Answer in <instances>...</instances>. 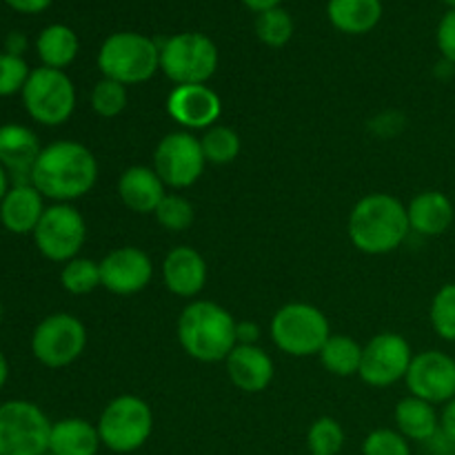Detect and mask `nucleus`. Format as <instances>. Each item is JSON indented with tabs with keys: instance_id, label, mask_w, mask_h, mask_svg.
I'll return each mask as SVG.
<instances>
[{
	"instance_id": "1",
	"label": "nucleus",
	"mask_w": 455,
	"mask_h": 455,
	"mask_svg": "<svg viewBox=\"0 0 455 455\" xmlns=\"http://www.w3.org/2000/svg\"><path fill=\"white\" fill-rule=\"evenodd\" d=\"M98 158L89 147L76 140H58L43 147L29 182L53 203H74L98 182Z\"/></svg>"
},
{
	"instance_id": "2",
	"label": "nucleus",
	"mask_w": 455,
	"mask_h": 455,
	"mask_svg": "<svg viewBox=\"0 0 455 455\" xmlns=\"http://www.w3.org/2000/svg\"><path fill=\"white\" fill-rule=\"evenodd\" d=\"M347 234L360 253L387 256L403 247L411 234L407 204L385 191L363 196L351 207Z\"/></svg>"
},
{
	"instance_id": "3",
	"label": "nucleus",
	"mask_w": 455,
	"mask_h": 455,
	"mask_svg": "<svg viewBox=\"0 0 455 455\" xmlns=\"http://www.w3.org/2000/svg\"><path fill=\"white\" fill-rule=\"evenodd\" d=\"M235 323L238 320L218 302L191 300L178 315L176 336L182 351L196 363H225L238 345Z\"/></svg>"
},
{
	"instance_id": "4",
	"label": "nucleus",
	"mask_w": 455,
	"mask_h": 455,
	"mask_svg": "<svg viewBox=\"0 0 455 455\" xmlns=\"http://www.w3.org/2000/svg\"><path fill=\"white\" fill-rule=\"evenodd\" d=\"M96 62L102 78H111L124 87L142 84L160 69V44L136 31H118L100 44Z\"/></svg>"
},
{
	"instance_id": "5",
	"label": "nucleus",
	"mask_w": 455,
	"mask_h": 455,
	"mask_svg": "<svg viewBox=\"0 0 455 455\" xmlns=\"http://www.w3.org/2000/svg\"><path fill=\"white\" fill-rule=\"evenodd\" d=\"M274 345L291 358L318 355L331 336V324L324 311L309 302H287L274 314L269 323Z\"/></svg>"
},
{
	"instance_id": "6",
	"label": "nucleus",
	"mask_w": 455,
	"mask_h": 455,
	"mask_svg": "<svg viewBox=\"0 0 455 455\" xmlns=\"http://www.w3.org/2000/svg\"><path fill=\"white\" fill-rule=\"evenodd\" d=\"M102 447L114 453H133L154 434V411L140 395H116L96 422Z\"/></svg>"
},
{
	"instance_id": "7",
	"label": "nucleus",
	"mask_w": 455,
	"mask_h": 455,
	"mask_svg": "<svg viewBox=\"0 0 455 455\" xmlns=\"http://www.w3.org/2000/svg\"><path fill=\"white\" fill-rule=\"evenodd\" d=\"M218 60L216 43L200 31H182L160 43V71L173 84H207Z\"/></svg>"
},
{
	"instance_id": "8",
	"label": "nucleus",
	"mask_w": 455,
	"mask_h": 455,
	"mask_svg": "<svg viewBox=\"0 0 455 455\" xmlns=\"http://www.w3.org/2000/svg\"><path fill=\"white\" fill-rule=\"evenodd\" d=\"M20 93L29 118L44 127L65 124L74 116L78 102L74 80L62 69L52 67H38L31 71Z\"/></svg>"
},
{
	"instance_id": "9",
	"label": "nucleus",
	"mask_w": 455,
	"mask_h": 455,
	"mask_svg": "<svg viewBox=\"0 0 455 455\" xmlns=\"http://www.w3.org/2000/svg\"><path fill=\"white\" fill-rule=\"evenodd\" d=\"M52 422L38 404L9 400L0 404V455H44Z\"/></svg>"
},
{
	"instance_id": "10",
	"label": "nucleus",
	"mask_w": 455,
	"mask_h": 455,
	"mask_svg": "<svg viewBox=\"0 0 455 455\" xmlns=\"http://www.w3.org/2000/svg\"><path fill=\"white\" fill-rule=\"evenodd\" d=\"M87 349V327L74 314H52L31 333V354L43 367L62 369L74 364Z\"/></svg>"
},
{
	"instance_id": "11",
	"label": "nucleus",
	"mask_w": 455,
	"mask_h": 455,
	"mask_svg": "<svg viewBox=\"0 0 455 455\" xmlns=\"http://www.w3.org/2000/svg\"><path fill=\"white\" fill-rule=\"evenodd\" d=\"M34 243L47 260L65 265L78 258L87 243V220L71 203L52 204L36 227Z\"/></svg>"
},
{
	"instance_id": "12",
	"label": "nucleus",
	"mask_w": 455,
	"mask_h": 455,
	"mask_svg": "<svg viewBox=\"0 0 455 455\" xmlns=\"http://www.w3.org/2000/svg\"><path fill=\"white\" fill-rule=\"evenodd\" d=\"M160 180L167 185V189L180 191L189 189L203 178L207 158L203 154L200 138L191 132H172L156 145L154 164Z\"/></svg>"
},
{
	"instance_id": "13",
	"label": "nucleus",
	"mask_w": 455,
	"mask_h": 455,
	"mask_svg": "<svg viewBox=\"0 0 455 455\" xmlns=\"http://www.w3.org/2000/svg\"><path fill=\"white\" fill-rule=\"evenodd\" d=\"M413 351L404 336L395 331H385L373 336L363 347V363H360V380L373 389H385L404 380L411 367Z\"/></svg>"
},
{
	"instance_id": "14",
	"label": "nucleus",
	"mask_w": 455,
	"mask_h": 455,
	"mask_svg": "<svg viewBox=\"0 0 455 455\" xmlns=\"http://www.w3.org/2000/svg\"><path fill=\"white\" fill-rule=\"evenodd\" d=\"M409 395L443 407L455 398V358L440 349L413 354L411 367L404 376Z\"/></svg>"
},
{
	"instance_id": "15",
	"label": "nucleus",
	"mask_w": 455,
	"mask_h": 455,
	"mask_svg": "<svg viewBox=\"0 0 455 455\" xmlns=\"http://www.w3.org/2000/svg\"><path fill=\"white\" fill-rule=\"evenodd\" d=\"M154 260L140 247L124 244L111 249L100 260L102 287L114 296H136L154 280Z\"/></svg>"
},
{
	"instance_id": "16",
	"label": "nucleus",
	"mask_w": 455,
	"mask_h": 455,
	"mask_svg": "<svg viewBox=\"0 0 455 455\" xmlns=\"http://www.w3.org/2000/svg\"><path fill=\"white\" fill-rule=\"evenodd\" d=\"M167 114L185 132H207L222 116V100L209 84H173Z\"/></svg>"
},
{
	"instance_id": "17",
	"label": "nucleus",
	"mask_w": 455,
	"mask_h": 455,
	"mask_svg": "<svg viewBox=\"0 0 455 455\" xmlns=\"http://www.w3.org/2000/svg\"><path fill=\"white\" fill-rule=\"evenodd\" d=\"M227 378L243 394H262L275 376V364L260 345H235L225 360Z\"/></svg>"
},
{
	"instance_id": "18",
	"label": "nucleus",
	"mask_w": 455,
	"mask_h": 455,
	"mask_svg": "<svg viewBox=\"0 0 455 455\" xmlns=\"http://www.w3.org/2000/svg\"><path fill=\"white\" fill-rule=\"evenodd\" d=\"M160 274H163L167 291L178 298H196L203 291L209 278L207 260L203 258V253L187 244L173 247L164 256Z\"/></svg>"
},
{
	"instance_id": "19",
	"label": "nucleus",
	"mask_w": 455,
	"mask_h": 455,
	"mask_svg": "<svg viewBox=\"0 0 455 455\" xmlns=\"http://www.w3.org/2000/svg\"><path fill=\"white\" fill-rule=\"evenodd\" d=\"M407 216L413 234L435 238V235H443L451 229L455 207L447 194L438 189H427L409 200Z\"/></svg>"
},
{
	"instance_id": "20",
	"label": "nucleus",
	"mask_w": 455,
	"mask_h": 455,
	"mask_svg": "<svg viewBox=\"0 0 455 455\" xmlns=\"http://www.w3.org/2000/svg\"><path fill=\"white\" fill-rule=\"evenodd\" d=\"M164 196H167V185L160 180L154 167L133 164V167H127L120 173L118 198L129 212L154 213Z\"/></svg>"
},
{
	"instance_id": "21",
	"label": "nucleus",
	"mask_w": 455,
	"mask_h": 455,
	"mask_svg": "<svg viewBox=\"0 0 455 455\" xmlns=\"http://www.w3.org/2000/svg\"><path fill=\"white\" fill-rule=\"evenodd\" d=\"M44 196L31 182H18L0 200V222L16 235L34 234L44 213Z\"/></svg>"
},
{
	"instance_id": "22",
	"label": "nucleus",
	"mask_w": 455,
	"mask_h": 455,
	"mask_svg": "<svg viewBox=\"0 0 455 455\" xmlns=\"http://www.w3.org/2000/svg\"><path fill=\"white\" fill-rule=\"evenodd\" d=\"M40 147L38 136L25 124H3L0 127V164L13 176H31Z\"/></svg>"
},
{
	"instance_id": "23",
	"label": "nucleus",
	"mask_w": 455,
	"mask_h": 455,
	"mask_svg": "<svg viewBox=\"0 0 455 455\" xmlns=\"http://www.w3.org/2000/svg\"><path fill=\"white\" fill-rule=\"evenodd\" d=\"M102 447L100 434L84 418H65L52 425L49 453L53 455H98Z\"/></svg>"
},
{
	"instance_id": "24",
	"label": "nucleus",
	"mask_w": 455,
	"mask_h": 455,
	"mask_svg": "<svg viewBox=\"0 0 455 455\" xmlns=\"http://www.w3.org/2000/svg\"><path fill=\"white\" fill-rule=\"evenodd\" d=\"M395 429L409 443H431L440 434V413L427 400L407 395L395 404L394 411Z\"/></svg>"
},
{
	"instance_id": "25",
	"label": "nucleus",
	"mask_w": 455,
	"mask_h": 455,
	"mask_svg": "<svg viewBox=\"0 0 455 455\" xmlns=\"http://www.w3.org/2000/svg\"><path fill=\"white\" fill-rule=\"evenodd\" d=\"M329 22L342 34H369L382 18L380 0H329Z\"/></svg>"
},
{
	"instance_id": "26",
	"label": "nucleus",
	"mask_w": 455,
	"mask_h": 455,
	"mask_svg": "<svg viewBox=\"0 0 455 455\" xmlns=\"http://www.w3.org/2000/svg\"><path fill=\"white\" fill-rule=\"evenodd\" d=\"M78 49V36L67 25L44 27L36 40V52L43 60V67H52V69L65 71V67H69L76 60Z\"/></svg>"
},
{
	"instance_id": "27",
	"label": "nucleus",
	"mask_w": 455,
	"mask_h": 455,
	"mask_svg": "<svg viewBox=\"0 0 455 455\" xmlns=\"http://www.w3.org/2000/svg\"><path fill=\"white\" fill-rule=\"evenodd\" d=\"M318 358L320 364L331 376H358L360 363H363V345L355 342L351 336H347V333H331L323 349H320Z\"/></svg>"
},
{
	"instance_id": "28",
	"label": "nucleus",
	"mask_w": 455,
	"mask_h": 455,
	"mask_svg": "<svg viewBox=\"0 0 455 455\" xmlns=\"http://www.w3.org/2000/svg\"><path fill=\"white\" fill-rule=\"evenodd\" d=\"M200 145H203V154L207 158V164H229L243 151V140H240L238 132L227 124H213L200 138Z\"/></svg>"
},
{
	"instance_id": "29",
	"label": "nucleus",
	"mask_w": 455,
	"mask_h": 455,
	"mask_svg": "<svg viewBox=\"0 0 455 455\" xmlns=\"http://www.w3.org/2000/svg\"><path fill=\"white\" fill-rule=\"evenodd\" d=\"M60 284L71 296H87V293L96 291L98 287H102L100 262L80 256L65 262L60 271Z\"/></svg>"
},
{
	"instance_id": "30",
	"label": "nucleus",
	"mask_w": 455,
	"mask_h": 455,
	"mask_svg": "<svg viewBox=\"0 0 455 455\" xmlns=\"http://www.w3.org/2000/svg\"><path fill=\"white\" fill-rule=\"evenodd\" d=\"M345 429L331 416H323L311 422L307 431V447L309 455H338L345 447Z\"/></svg>"
},
{
	"instance_id": "31",
	"label": "nucleus",
	"mask_w": 455,
	"mask_h": 455,
	"mask_svg": "<svg viewBox=\"0 0 455 455\" xmlns=\"http://www.w3.org/2000/svg\"><path fill=\"white\" fill-rule=\"evenodd\" d=\"M154 216H156V222H158L164 231L180 234V231H187L191 225H194L196 209L189 198H185L182 194H169L167 191V196L160 200Z\"/></svg>"
},
{
	"instance_id": "32",
	"label": "nucleus",
	"mask_w": 455,
	"mask_h": 455,
	"mask_svg": "<svg viewBox=\"0 0 455 455\" xmlns=\"http://www.w3.org/2000/svg\"><path fill=\"white\" fill-rule=\"evenodd\" d=\"M429 323L440 340L455 342V283L443 284L431 298Z\"/></svg>"
},
{
	"instance_id": "33",
	"label": "nucleus",
	"mask_w": 455,
	"mask_h": 455,
	"mask_svg": "<svg viewBox=\"0 0 455 455\" xmlns=\"http://www.w3.org/2000/svg\"><path fill=\"white\" fill-rule=\"evenodd\" d=\"M129 93L127 87L111 78H100L93 84L92 93H89V105H92L93 114L100 118H116L127 109Z\"/></svg>"
},
{
	"instance_id": "34",
	"label": "nucleus",
	"mask_w": 455,
	"mask_h": 455,
	"mask_svg": "<svg viewBox=\"0 0 455 455\" xmlns=\"http://www.w3.org/2000/svg\"><path fill=\"white\" fill-rule=\"evenodd\" d=\"M256 34L267 47H284L293 36V18L280 7L258 13Z\"/></svg>"
},
{
	"instance_id": "35",
	"label": "nucleus",
	"mask_w": 455,
	"mask_h": 455,
	"mask_svg": "<svg viewBox=\"0 0 455 455\" xmlns=\"http://www.w3.org/2000/svg\"><path fill=\"white\" fill-rule=\"evenodd\" d=\"M363 455H411V444L398 429H373L364 438Z\"/></svg>"
},
{
	"instance_id": "36",
	"label": "nucleus",
	"mask_w": 455,
	"mask_h": 455,
	"mask_svg": "<svg viewBox=\"0 0 455 455\" xmlns=\"http://www.w3.org/2000/svg\"><path fill=\"white\" fill-rule=\"evenodd\" d=\"M29 74L31 69L22 60V56H13L7 52L0 53V98L22 92Z\"/></svg>"
},
{
	"instance_id": "37",
	"label": "nucleus",
	"mask_w": 455,
	"mask_h": 455,
	"mask_svg": "<svg viewBox=\"0 0 455 455\" xmlns=\"http://www.w3.org/2000/svg\"><path fill=\"white\" fill-rule=\"evenodd\" d=\"M438 49L447 62L455 65V9H449L440 20L438 31H435Z\"/></svg>"
},
{
	"instance_id": "38",
	"label": "nucleus",
	"mask_w": 455,
	"mask_h": 455,
	"mask_svg": "<svg viewBox=\"0 0 455 455\" xmlns=\"http://www.w3.org/2000/svg\"><path fill=\"white\" fill-rule=\"evenodd\" d=\"M438 438H443L444 443L449 444H455V398L449 400L447 404H443V411H440Z\"/></svg>"
},
{
	"instance_id": "39",
	"label": "nucleus",
	"mask_w": 455,
	"mask_h": 455,
	"mask_svg": "<svg viewBox=\"0 0 455 455\" xmlns=\"http://www.w3.org/2000/svg\"><path fill=\"white\" fill-rule=\"evenodd\" d=\"M260 336V327H258V323H253V320L235 323V340H238V345H258Z\"/></svg>"
},
{
	"instance_id": "40",
	"label": "nucleus",
	"mask_w": 455,
	"mask_h": 455,
	"mask_svg": "<svg viewBox=\"0 0 455 455\" xmlns=\"http://www.w3.org/2000/svg\"><path fill=\"white\" fill-rule=\"evenodd\" d=\"M4 3L20 13H40L52 4V0H4Z\"/></svg>"
},
{
	"instance_id": "41",
	"label": "nucleus",
	"mask_w": 455,
	"mask_h": 455,
	"mask_svg": "<svg viewBox=\"0 0 455 455\" xmlns=\"http://www.w3.org/2000/svg\"><path fill=\"white\" fill-rule=\"evenodd\" d=\"M243 3L247 4L251 12L265 13V12H269V9L280 7V3H283V0H243Z\"/></svg>"
},
{
	"instance_id": "42",
	"label": "nucleus",
	"mask_w": 455,
	"mask_h": 455,
	"mask_svg": "<svg viewBox=\"0 0 455 455\" xmlns=\"http://www.w3.org/2000/svg\"><path fill=\"white\" fill-rule=\"evenodd\" d=\"M25 47H27L25 36H20V34H12V36H9L7 53H13V56H20L22 49H25Z\"/></svg>"
},
{
	"instance_id": "43",
	"label": "nucleus",
	"mask_w": 455,
	"mask_h": 455,
	"mask_svg": "<svg viewBox=\"0 0 455 455\" xmlns=\"http://www.w3.org/2000/svg\"><path fill=\"white\" fill-rule=\"evenodd\" d=\"M7 378H9V364H7V358H4V354L0 351V389L4 387Z\"/></svg>"
},
{
	"instance_id": "44",
	"label": "nucleus",
	"mask_w": 455,
	"mask_h": 455,
	"mask_svg": "<svg viewBox=\"0 0 455 455\" xmlns=\"http://www.w3.org/2000/svg\"><path fill=\"white\" fill-rule=\"evenodd\" d=\"M7 191H9V176H7V169H4L3 164H0V200H3L4 196H7Z\"/></svg>"
},
{
	"instance_id": "45",
	"label": "nucleus",
	"mask_w": 455,
	"mask_h": 455,
	"mask_svg": "<svg viewBox=\"0 0 455 455\" xmlns=\"http://www.w3.org/2000/svg\"><path fill=\"white\" fill-rule=\"evenodd\" d=\"M443 3L449 4V7H451V9H455V0H443Z\"/></svg>"
},
{
	"instance_id": "46",
	"label": "nucleus",
	"mask_w": 455,
	"mask_h": 455,
	"mask_svg": "<svg viewBox=\"0 0 455 455\" xmlns=\"http://www.w3.org/2000/svg\"><path fill=\"white\" fill-rule=\"evenodd\" d=\"M0 323H3V302H0Z\"/></svg>"
},
{
	"instance_id": "47",
	"label": "nucleus",
	"mask_w": 455,
	"mask_h": 455,
	"mask_svg": "<svg viewBox=\"0 0 455 455\" xmlns=\"http://www.w3.org/2000/svg\"><path fill=\"white\" fill-rule=\"evenodd\" d=\"M44 455H53V453H49V451H47V453H44Z\"/></svg>"
}]
</instances>
